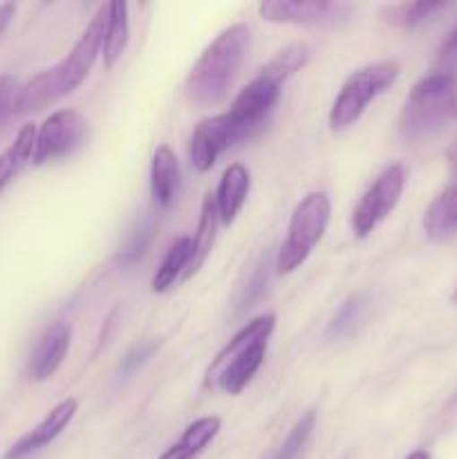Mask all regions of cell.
<instances>
[{"instance_id":"1","label":"cell","mask_w":457,"mask_h":459,"mask_svg":"<svg viewBox=\"0 0 457 459\" xmlns=\"http://www.w3.org/2000/svg\"><path fill=\"white\" fill-rule=\"evenodd\" d=\"M106 22L108 4H101V7L97 9V13L92 16V21H90V25L85 27V31L74 43V48L70 49V54H67L63 61H58L56 65L49 67V70H43L40 74L31 76V79L18 90L13 112H16V115L40 112L45 110V108L54 106L56 101H61L67 94L74 92V90L83 83L85 76L90 74L94 61H97V56L101 54Z\"/></svg>"},{"instance_id":"2","label":"cell","mask_w":457,"mask_h":459,"mask_svg":"<svg viewBox=\"0 0 457 459\" xmlns=\"http://www.w3.org/2000/svg\"><path fill=\"white\" fill-rule=\"evenodd\" d=\"M251 48V30L245 22L220 31L193 65L186 79V97L197 108H213L227 99Z\"/></svg>"},{"instance_id":"3","label":"cell","mask_w":457,"mask_h":459,"mask_svg":"<svg viewBox=\"0 0 457 459\" xmlns=\"http://www.w3.org/2000/svg\"><path fill=\"white\" fill-rule=\"evenodd\" d=\"M276 330V316L263 314L246 323L218 352L206 372V385H218L227 394H240L267 357V341Z\"/></svg>"},{"instance_id":"4","label":"cell","mask_w":457,"mask_h":459,"mask_svg":"<svg viewBox=\"0 0 457 459\" xmlns=\"http://www.w3.org/2000/svg\"><path fill=\"white\" fill-rule=\"evenodd\" d=\"M457 106V76L433 72L412 85L399 115V134L406 142H424L437 134Z\"/></svg>"},{"instance_id":"5","label":"cell","mask_w":457,"mask_h":459,"mask_svg":"<svg viewBox=\"0 0 457 459\" xmlns=\"http://www.w3.org/2000/svg\"><path fill=\"white\" fill-rule=\"evenodd\" d=\"M330 215L332 202L327 193L323 191L307 193L296 204L294 213L289 218V227H287V238L276 255V272L280 276L294 273L309 258L314 247L325 236Z\"/></svg>"},{"instance_id":"6","label":"cell","mask_w":457,"mask_h":459,"mask_svg":"<svg viewBox=\"0 0 457 459\" xmlns=\"http://www.w3.org/2000/svg\"><path fill=\"white\" fill-rule=\"evenodd\" d=\"M397 76L399 65L394 61L372 63L352 72L341 85L339 97L334 99V106L330 110V128L339 133L357 124L370 101L384 94L397 81Z\"/></svg>"},{"instance_id":"7","label":"cell","mask_w":457,"mask_h":459,"mask_svg":"<svg viewBox=\"0 0 457 459\" xmlns=\"http://www.w3.org/2000/svg\"><path fill=\"white\" fill-rule=\"evenodd\" d=\"M406 188V169L403 164H390L381 170L372 186L363 193L352 211V231L357 238H367L384 220L397 209L401 193Z\"/></svg>"},{"instance_id":"8","label":"cell","mask_w":457,"mask_h":459,"mask_svg":"<svg viewBox=\"0 0 457 459\" xmlns=\"http://www.w3.org/2000/svg\"><path fill=\"white\" fill-rule=\"evenodd\" d=\"M90 124L81 112L56 110L36 128L34 157L31 164L45 166L49 161L63 160L81 148L88 139Z\"/></svg>"},{"instance_id":"9","label":"cell","mask_w":457,"mask_h":459,"mask_svg":"<svg viewBox=\"0 0 457 459\" xmlns=\"http://www.w3.org/2000/svg\"><path fill=\"white\" fill-rule=\"evenodd\" d=\"M280 88L282 85H278L269 76L258 74L233 99L231 110L227 115L231 119L233 130H236L237 142L254 137L263 128L264 121L269 119V115L276 108L278 99H280Z\"/></svg>"},{"instance_id":"10","label":"cell","mask_w":457,"mask_h":459,"mask_svg":"<svg viewBox=\"0 0 457 459\" xmlns=\"http://www.w3.org/2000/svg\"><path fill=\"white\" fill-rule=\"evenodd\" d=\"M258 12L269 22L303 27H341L352 16V7L348 3L327 0H269L260 4Z\"/></svg>"},{"instance_id":"11","label":"cell","mask_w":457,"mask_h":459,"mask_svg":"<svg viewBox=\"0 0 457 459\" xmlns=\"http://www.w3.org/2000/svg\"><path fill=\"white\" fill-rule=\"evenodd\" d=\"M237 143V134L233 130L231 119L227 112L215 117H206L195 126L191 137V148H188V157L197 173H206L215 166L224 151Z\"/></svg>"},{"instance_id":"12","label":"cell","mask_w":457,"mask_h":459,"mask_svg":"<svg viewBox=\"0 0 457 459\" xmlns=\"http://www.w3.org/2000/svg\"><path fill=\"white\" fill-rule=\"evenodd\" d=\"M76 411H79V402H76L74 397H67L63 399V402H58L56 406L43 417L40 424H36L30 433H25L16 444H12V448L4 453V459H25L27 455H31V453L49 446V444L70 426Z\"/></svg>"},{"instance_id":"13","label":"cell","mask_w":457,"mask_h":459,"mask_svg":"<svg viewBox=\"0 0 457 459\" xmlns=\"http://www.w3.org/2000/svg\"><path fill=\"white\" fill-rule=\"evenodd\" d=\"M72 330L65 323H54L52 327L43 332V336L36 343L34 352L30 359V379L31 381H47L49 377L56 375L58 368L63 366L70 350Z\"/></svg>"},{"instance_id":"14","label":"cell","mask_w":457,"mask_h":459,"mask_svg":"<svg viewBox=\"0 0 457 459\" xmlns=\"http://www.w3.org/2000/svg\"><path fill=\"white\" fill-rule=\"evenodd\" d=\"M251 188V175L249 169L240 161L228 166L222 173V179L218 184V191H215V209H218V218L222 224H233L236 222L237 213L245 206L246 195H249Z\"/></svg>"},{"instance_id":"15","label":"cell","mask_w":457,"mask_h":459,"mask_svg":"<svg viewBox=\"0 0 457 459\" xmlns=\"http://www.w3.org/2000/svg\"><path fill=\"white\" fill-rule=\"evenodd\" d=\"M179 188V164L168 146H160L151 161V197L157 209H168Z\"/></svg>"},{"instance_id":"16","label":"cell","mask_w":457,"mask_h":459,"mask_svg":"<svg viewBox=\"0 0 457 459\" xmlns=\"http://www.w3.org/2000/svg\"><path fill=\"white\" fill-rule=\"evenodd\" d=\"M424 231L430 240H448L457 233V182L439 193L424 213Z\"/></svg>"},{"instance_id":"17","label":"cell","mask_w":457,"mask_h":459,"mask_svg":"<svg viewBox=\"0 0 457 459\" xmlns=\"http://www.w3.org/2000/svg\"><path fill=\"white\" fill-rule=\"evenodd\" d=\"M130 36V22H128V4L115 0L108 3V22L106 31H103V43H101V56L103 67L110 70L116 65L121 54L125 52Z\"/></svg>"},{"instance_id":"18","label":"cell","mask_w":457,"mask_h":459,"mask_svg":"<svg viewBox=\"0 0 457 459\" xmlns=\"http://www.w3.org/2000/svg\"><path fill=\"white\" fill-rule=\"evenodd\" d=\"M36 142V126L25 124L16 133L13 142L0 152V193L18 178L27 164H31Z\"/></svg>"},{"instance_id":"19","label":"cell","mask_w":457,"mask_h":459,"mask_svg":"<svg viewBox=\"0 0 457 459\" xmlns=\"http://www.w3.org/2000/svg\"><path fill=\"white\" fill-rule=\"evenodd\" d=\"M218 209H215V200L211 195L204 197L200 211V220H197V231L193 236V254L191 263H188L186 273H184V281L195 276L202 267H204L206 258L211 255V249H213L215 242V231H218Z\"/></svg>"},{"instance_id":"20","label":"cell","mask_w":457,"mask_h":459,"mask_svg":"<svg viewBox=\"0 0 457 459\" xmlns=\"http://www.w3.org/2000/svg\"><path fill=\"white\" fill-rule=\"evenodd\" d=\"M220 429H222L220 417H202V420H195L193 424H188L184 429L179 442L173 444L160 459H193L195 455H200L218 437Z\"/></svg>"},{"instance_id":"21","label":"cell","mask_w":457,"mask_h":459,"mask_svg":"<svg viewBox=\"0 0 457 459\" xmlns=\"http://www.w3.org/2000/svg\"><path fill=\"white\" fill-rule=\"evenodd\" d=\"M193 254V238H179L173 247L168 249V254L161 260L160 269L155 272L151 282V290L155 294H161V291L170 290V287L177 282V278L186 273L188 263H191Z\"/></svg>"},{"instance_id":"22","label":"cell","mask_w":457,"mask_h":459,"mask_svg":"<svg viewBox=\"0 0 457 459\" xmlns=\"http://www.w3.org/2000/svg\"><path fill=\"white\" fill-rule=\"evenodd\" d=\"M309 48L305 43H294L289 48L280 49L267 65L260 70V74L269 76L272 81H276L278 85H285L287 79L296 74V72L303 70L309 61Z\"/></svg>"},{"instance_id":"23","label":"cell","mask_w":457,"mask_h":459,"mask_svg":"<svg viewBox=\"0 0 457 459\" xmlns=\"http://www.w3.org/2000/svg\"><path fill=\"white\" fill-rule=\"evenodd\" d=\"M446 7V3H430V0H419V3H401L392 4L384 12V21L390 22L394 27H403V30H410L417 27L419 22H424L426 18L433 16L435 12Z\"/></svg>"},{"instance_id":"24","label":"cell","mask_w":457,"mask_h":459,"mask_svg":"<svg viewBox=\"0 0 457 459\" xmlns=\"http://www.w3.org/2000/svg\"><path fill=\"white\" fill-rule=\"evenodd\" d=\"M314 426H316V411H307L298 421L294 424V429L289 430V435L285 437L282 446L278 448L276 457L273 459H296L298 453L303 451V446L307 444L309 435H312Z\"/></svg>"},{"instance_id":"25","label":"cell","mask_w":457,"mask_h":459,"mask_svg":"<svg viewBox=\"0 0 457 459\" xmlns=\"http://www.w3.org/2000/svg\"><path fill=\"white\" fill-rule=\"evenodd\" d=\"M157 348H160L157 341H148V343L134 345V348L125 354L124 361H121V368H119L121 375H130V372L137 370L139 366H143V363L152 357V352H155Z\"/></svg>"},{"instance_id":"26","label":"cell","mask_w":457,"mask_h":459,"mask_svg":"<svg viewBox=\"0 0 457 459\" xmlns=\"http://www.w3.org/2000/svg\"><path fill=\"white\" fill-rule=\"evenodd\" d=\"M18 81L12 74H0V124L7 119L16 108L18 97Z\"/></svg>"},{"instance_id":"27","label":"cell","mask_w":457,"mask_h":459,"mask_svg":"<svg viewBox=\"0 0 457 459\" xmlns=\"http://www.w3.org/2000/svg\"><path fill=\"white\" fill-rule=\"evenodd\" d=\"M437 72H444V74H455V67H457V27L448 34V39L444 40L442 48L437 52Z\"/></svg>"},{"instance_id":"28","label":"cell","mask_w":457,"mask_h":459,"mask_svg":"<svg viewBox=\"0 0 457 459\" xmlns=\"http://www.w3.org/2000/svg\"><path fill=\"white\" fill-rule=\"evenodd\" d=\"M357 312H358V296H352V299L345 300L343 307H341V312L336 314L334 321H332L330 334H339V332L345 330L349 323H354V316H357Z\"/></svg>"},{"instance_id":"29","label":"cell","mask_w":457,"mask_h":459,"mask_svg":"<svg viewBox=\"0 0 457 459\" xmlns=\"http://www.w3.org/2000/svg\"><path fill=\"white\" fill-rule=\"evenodd\" d=\"M148 240H151V224H142L139 231H134V236L130 238L128 247L124 251V260H137L146 251Z\"/></svg>"},{"instance_id":"30","label":"cell","mask_w":457,"mask_h":459,"mask_svg":"<svg viewBox=\"0 0 457 459\" xmlns=\"http://www.w3.org/2000/svg\"><path fill=\"white\" fill-rule=\"evenodd\" d=\"M13 16H16V4L13 3H3L0 4V36L7 31V27L12 25Z\"/></svg>"},{"instance_id":"31","label":"cell","mask_w":457,"mask_h":459,"mask_svg":"<svg viewBox=\"0 0 457 459\" xmlns=\"http://www.w3.org/2000/svg\"><path fill=\"white\" fill-rule=\"evenodd\" d=\"M446 160H448V166H451V173L455 175V178H457V142L453 143L451 148H448Z\"/></svg>"},{"instance_id":"32","label":"cell","mask_w":457,"mask_h":459,"mask_svg":"<svg viewBox=\"0 0 457 459\" xmlns=\"http://www.w3.org/2000/svg\"><path fill=\"white\" fill-rule=\"evenodd\" d=\"M406 459H430V455L426 451H412Z\"/></svg>"},{"instance_id":"33","label":"cell","mask_w":457,"mask_h":459,"mask_svg":"<svg viewBox=\"0 0 457 459\" xmlns=\"http://www.w3.org/2000/svg\"><path fill=\"white\" fill-rule=\"evenodd\" d=\"M453 303L457 305V291H455V294H453Z\"/></svg>"}]
</instances>
